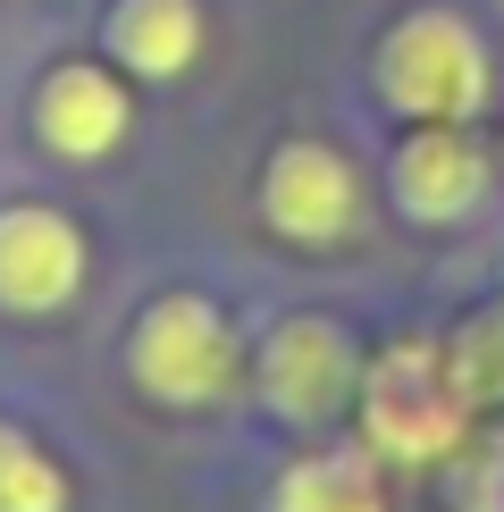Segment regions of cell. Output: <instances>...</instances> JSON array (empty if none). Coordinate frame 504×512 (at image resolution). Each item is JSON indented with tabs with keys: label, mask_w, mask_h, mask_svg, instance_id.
<instances>
[{
	"label": "cell",
	"mask_w": 504,
	"mask_h": 512,
	"mask_svg": "<svg viewBox=\"0 0 504 512\" xmlns=\"http://www.w3.org/2000/svg\"><path fill=\"white\" fill-rule=\"evenodd\" d=\"M378 101L412 126H471L496 93V59H488V34L471 26L462 9L429 0V9H404L387 34H378Z\"/></svg>",
	"instance_id": "cell-1"
},
{
	"label": "cell",
	"mask_w": 504,
	"mask_h": 512,
	"mask_svg": "<svg viewBox=\"0 0 504 512\" xmlns=\"http://www.w3.org/2000/svg\"><path fill=\"white\" fill-rule=\"evenodd\" d=\"M244 370L236 328L219 319V303L202 294H160L143 303L135 336H126V378H135L143 403H168V412H210Z\"/></svg>",
	"instance_id": "cell-2"
},
{
	"label": "cell",
	"mask_w": 504,
	"mask_h": 512,
	"mask_svg": "<svg viewBox=\"0 0 504 512\" xmlns=\"http://www.w3.org/2000/svg\"><path fill=\"white\" fill-rule=\"evenodd\" d=\"M471 395H462L446 345H395L362 378V437L387 462H446L462 445Z\"/></svg>",
	"instance_id": "cell-3"
},
{
	"label": "cell",
	"mask_w": 504,
	"mask_h": 512,
	"mask_svg": "<svg viewBox=\"0 0 504 512\" xmlns=\"http://www.w3.org/2000/svg\"><path fill=\"white\" fill-rule=\"evenodd\" d=\"M261 219L286 244H345L362 227V177H353V160L336 143L294 135L261 168Z\"/></svg>",
	"instance_id": "cell-4"
},
{
	"label": "cell",
	"mask_w": 504,
	"mask_h": 512,
	"mask_svg": "<svg viewBox=\"0 0 504 512\" xmlns=\"http://www.w3.org/2000/svg\"><path fill=\"white\" fill-rule=\"evenodd\" d=\"M76 286H84V236L68 210H51V202L0 210V311L42 319L59 303H76Z\"/></svg>",
	"instance_id": "cell-5"
},
{
	"label": "cell",
	"mask_w": 504,
	"mask_h": 512,
	"mask_svg": "<svg viewBox=\"0 0 504 512\" xmlns=\"http://www.w3.org/2000/svg\"><path fill=\"white\" fill-rule=\"evenodd\" d=\"M126 126H135V101H126L118 68H101V59H59V68H42V84H34V135H42V152H59V160H110L126 143Z\"/></svg>",
	"instance_id": "cell-6"
},
{
	"label": "cell",
	"mask_w": 504,
	"mask_h": 512,
	"mask_svg": "<svg viewBox=\"0 0 504 512\" xmlns=\"http://www.w3.org/2000/svg\"><path fill=\"white\" fill-rule=\"evenodd\" d=\"M387 185H395V202H404V219L454 227V219H471V210L488 202V152L471 143V126H412V135L395 143Z\"/></svg>",
	"instance_id": "cell-7"
},
{
	"label": "cell",
	"mask_w": 504,
	"mask_h": 512,
	"mask_svg": "<svg viewBox=\"0 0 504 512\" xmlns=\"http://www.w3.org/2000/svg\"><path fill=\"white\" fill-rule=\"evenodd\" d=\"M353 387H362V361H353L336 319H286L261 345V395L286 420H328Z\"/></svg>",
	"instance_id": "cell-8"
},
{
	"label": "cell",
	"mask_w": 504,
	"mask_h": 512,
	"mask_svg": "<svg viewBox=\"0 0 504 512\" xmlns=\"http://www.w3.org/2000/svg\"><path fill=\"white\" fill-rule=\"evenodd\" d=\"M202 0H110V17H101V42H110V59L126 76L143 84H168L185 76L202 59Z\"/></svg>",
	"instance_id": "cell-9"
},
{
	"label": "cell",
	"mask_w": 504,
	"mask_h": 512,
	"mask_svg": "<svg viewBox=\"0 0 504 512\" xmlns=\"http://www.w3.org/2000/svg\"><path fill=\"white\" fill-rule=\"evenodd\" d=\"M278 512H387L378 454H370V445H328V454H303V462L278 479Z\"/></svg>",
	"instance_id": "cell-10"
},
{
	"label": "cell",
	"mask_w": 504,
	"mask_h": 512,
	"mask_svg": "<svg viewBox=\"0 0 504 512\" xmlns=\"http://www.w3.org/2000/svg\"><path fill=\"white\" fill-rule=\"evenodd\" d=\"M0 512H68V479L26 429L0 420Z\"/></svg>",
	"instance_id": "cell-11"
},
{
	"label": "cell",
	"mask_w": 504,
	"mask_h": 512,
	"mask_svg": "<svg viewBox=\"0 0 504 512\" xmlns=\"http://www.w3.org/2000/svg\"><path fill=\"white\" fill-rule=\"evenodd\" d=\"M446 361H454V378H462V395H471V403H496L504 395V303L479 311L471 328L446 345Z\"/></svg>",
	"instance_id": "cell-12"
},
{
	"label": "cell",
	"mask_w": 504,
	"mask_h": 512,
	"mask_svg": "<svg viewBox=\"0 0 504 512\" xmlns=\"http://www.w3.org/2000/svg\"><path fill=\"white\" fill-rule=\"evenodd\" d=\"M462 504H471V512H504V437L471 462V487H462Z\"/></svg>",
	"instance_id": "cell-13"
}]
</instances>
